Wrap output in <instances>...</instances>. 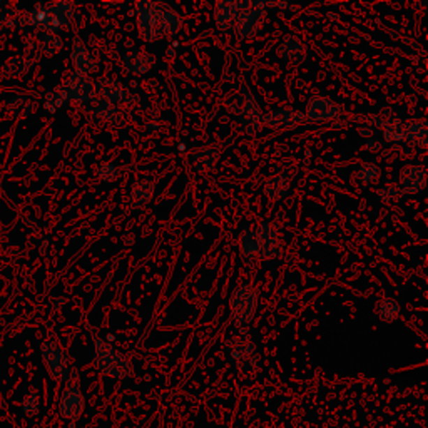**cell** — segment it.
Masks as SVG:
<instances>
[{
    "label": "cell",
    "instance_id": "cell-6",
    "mask_svg": "<svg viewBox=\"0 0 428 428\" xmlns=\"http://www.w3.org/2000/svg\"><path fill=\"white\" fill-rule=\"evenodd\" d=\"M135 17H138L139 36L144 42H156L163 37L158 17V2H151V0L135 2Z\"/></svg>",
    "mask_w": 428,
    "mask_h": 428
},
{
    "label": "cell",
    "instance_id": "cell-14",
    "mask_svg": "<svg viewBox=\"0 0 428 428\" xmlns=\"http://www.w3.org/2000/svg\"><path fill=\"white\" fill-rule=\"evenodd\" d=\"M72 64H74V72H79L82 75L96 74L99 71V61L92 56L91 50L84 44L80 37H75L72 42Z\"/></svg>",
    "mask_w": 428,
    "mask_h": 428
},
{
    "label": "cell",
    "instance_id": "cell-3",
    "mask_svg": "<svg viewBox=\"0 0 428 428\" xmlns=\"http://www.w3.org/2000/svg\"><path fill=\"white\" fill-rule=\"evenodd\" d=\"M231 318L236 326H246L253 321L258 308V291L251 285H239L231 295Z\"/></svg>",
    "mask_w": 428,
    "mask_h": 428
},
{
    "label": "cell",
    "instance_id": "cell-16",
    "mask_svg": "<svg viewBox=\"0 0 428 428\" xmlns=\"http://www.w3.org/2000/svg\"><path fill=\"white\" fill-rule=\"evenodd\" d=\"M86 111L91 114L94 119L104 121L114 127H122L126 124V117L121 109L116 108V105L109 104L108 101L101 99V97H96L91 104H87Z\"/></svg>",
    "mask_w": 428,
    "mask_h": 428
},
{
    "label": "cell",
    "instance_id": "cell-35",
    "mask_svg": "<svg viewBox=\"0 0 428 428\" xmlns=\"http://www.w3.org/2000/svg\"><path fill=\"white\" fill-rule=\"evenodd\" d=\"M378 196L383 199V201H392V199H398V198L405 196V193L400 189V186L398 184H392V186H387V188L380 189Z\"/></svg>",
    "mask_w": 428,
    "mask_h": 428
},
{
    "label": "cell",
    "instance_id": "cell-33",
    "mask_svg": "<svg viewBox=\"0 0 428 428\" xmlns=\"http://www.w3.org/2000/svg\"><path fill=\"white\" fill-rule=\"evenodd\" d=\"M20 406H22V412L27 415V417H34V415L39 413L40 410V398L37 393H29V395L24 397Z\"/></svg>",
    "mask_w": 428,
    "mask_h": 428
},
{
    "label": "cell",
    "instance_id": "cell-37",
    "mask_svg": "<svg viewBox=\"0 0 428 428\" xmlns=\"http://www.w3.org/2000/svg\"><path fill=\"white\" fill-rule=\"evenodd\" d=\"M358 134L362 135V138L370 139V138H373V134H375V129H371L370 126H365V124H363L362 127H358Z\"/></svg>",
    "mask_w": 428,
    "mask_h": 428
},
{
    "label": "cell",
    "instance_id": "cell-24",
    "mask_svg": "<svg viewBox=\"0 0 428 428\" xmlns=\"http://www.w3.org/2000/svg\"><path fill=\"white\" fill-rule=\"evenodd\" d=\"M219 159V149L216 146L202 147L193 152V161H194V169L198 172H207L216 166Z\"/></svg>",
    "mask_w": 428,
    "mask_h": 428
},
{
    "label": "cell",
    "instance_id": "cell-2",
    "mask_svg": "<svg viewBox=\"0 0 428 428\" xmlns=\"http://www.w3.org/2000/svg\"><path fill=\"white\" fill-rule=\"evenodd\" d=\"M94 340V365L103 375L111 376V378H129L134 375V368L119 350H116L111 343H108L97 334H92Z\"/></svg>",
    "mask_w": 428,
    "mask_h": 428
},
{
    "label": "cell",
    "instance_id": "cell-29",
    "mask_svg": "<svg viewBox=\"0 0 428 428\" xmlns=\"http://www.w3.org/2000/svg\"><path fill=\"white\" fill-rule=\"evenodd\" d=\"M376 315L380 316L385 323H393L398 316H400V304L393 298H383L376 304Z\"/></svg>",
    "mask_w": 428,
    "mask_h": 428
},
{
    "label": "cell",
    "instance_id": "cell-7",
    "mask_svg": "<svg viewBox=\"0 0 428 428\" xmlns=\"http://www.w3.org/2000/svg\"><path fill=\"white\" fill-rule=\"evenodd\" d=\"M67 103L79 105H87L97 97L96 82L89 75H82L79 72H71L62 87Z\"/></svg>",
    "mask_w": 428,
    "mask_h": 428
},
{
    "label": "cell",
    "instance_id": "cell-23",
    "mask_svg": "<svg viewBox=\"0 0 428 428\" xmlns=\"http://www.w3.org/2000/svg\"><path fill=\"white\" fill-rule=\"evenodd\" d=\"M405 141L417 147H427L428 144V126L425 119L420 121H408L404 124Z\"/></svg>",
    "mask_w": 428,
    "mask_h": 428
},
{
    "label": "cell",
    "instance_id": "cell-4",
    "mask_svg": "<svg viewBox=\"0 0 428 428\" xmlns=\"http://www.w3.org/2000/svg\"><path fill=\"white\" fill-rule=\"evenodd\" d=\"M84 408H86V400L80 392L79 373L71 370L69 378L66 381V388H64L61 400H59V413L62 418L75 422L82 417Z\"/></svg>",
    "mask_w": 428,
    "mask_h": 428
},
{
    "label": "cell",
    "instance_id": "cell-15",
    "mask_svg": "<svg viewBox=\"0 0 428 428\" xmlns=\"http://www.w3.org/2000/svg\"><path fill=\"white\" fill-rule=\"evenodd\" d=\"M307 122L304 114L296 111V109H276L265 114L263 117V126H268L270 129H290V127H298Z\"/></svg>",
    "mask_w": 428,
    "mask_h": 428
},
{
    "label": "cell",
    "instance_id": "cell-31",
    "mask_svg": "<svg viewBox=\"0 0 428 428\" xmlns=\"http://www.w3.org/2000/svg\"><path fill=\"white\" fill-rule=\"evenodd\" d=\"M7 111L14 119H24L32 112V104L27 97L17 96L7 105Z\"/></svg>",
    "mask_w": 428,
    "mask_h": 428
},
{
    "label": "cell",
    "instance_id": "cell-8",
    "mask_svg": "<svg viewBox=\"0 0 428 428\" xmlns=\"http://www.w3.org/2000/svg\"><path fill=\"white\" fill-rule=\"evenodd\" d=\"M345 112L340 104L326 96H313L307 105L304 119L311 124H326V122H337Z\"/></svg>",
    "mask_w": 428,
    "mask_h": 428
},
{
    "label": "cell",
    "instance_id": "cell-32",
    "mask_svg": "<svg viewBox=\"0 0 428 428\" xmlns=\"http://www.w3.org/2000/svg\"><path fill=\"white\" fill-rule=\"evenodd\" d=\"M66 103H67V99H66V96H64L62 89H57V91L49 92V94L45 96V99H44V108L47 109V111H50V112H56V111H59V109H61L62 105L66 104Z\"/></svg>",
    "mask_w": 428,
    "mask_h": 428
},
{
    "label": "cell",
    "instance_id": "cell-18",
    "mask_svg": "<svg viewBox=\"0 0 428 428\" xmlns=\"http://www.w3.org/2000/svg\"><path fill=\"white\" fill-rule=\"evenodd\" d=\"M427 184V169L423 166H406L398 176V186L405 194H415Z\"/></svg>",
    "mask_w": 428,
    "mask_h": 428
},
{
    "label": "cell",
    "instance_id": "cell-19",
    "mask_svg": "<svg viewBox=\"0 0 428 428\" xmlns=\"http://www.w3.org/2000/svg\"><path fill=\"white\" fill-rule=\"evenodd\" d=\"M276 54L279 59L288 61L295 66H300L304 59H307V45L303 44V40L298 36H285V39L281 40V44L278 45Z\"/></svg>",
    "mask_w": 428,
    "mask_h": 428
},
{
    "label": "cell",
    "instance_id": "cell-1",
    "mask_svg": "<svg viewBox=\"0 0 428 428\" xmlns=\"http://www.w3.org/2000/svg\"><path fill=\"white\" fill-rule=\"evenodd\" d=\"M25 14H27L25 24L42 32L57 34L61 31H69L72 27L75 17V3L62 0V2H52L49 6H37L32 12H25Z\"/></svg>",
    "mask_w": 428,
    "mask_h": 428
},
{
    "label": "cell",
    "instance_id": "cell-5",
    "mask_svg": "<svg viewBox=\"0 0 428 428\" xmlns=\"http://www.w3.org/2000/svg\"><path fill=\"white\" fill-rule=\"evenodd\" d=\"M40 355L50 378L57 383H66L71 375V365L62 346L56 341H44L40 346Z\"/></svg>",
    "mask_w": 428,
    "mask_h": 428
},
{
    "label": "cell",
    "instance_id": "cell-22",
    "mask_svg": "<svg viewBox=\"0 0 428 428\" xmlns=\"http://www.w3.org/2000/svg\"><path fill=\"white\" fill-rule=\"evenodd\" d=\"M236 14H238V10H236V3L233 0H218L214 7V20L219 31L233 29Z\"/></svg>",
    "mask_w": 428,
    "mask_h": 428
},
{
    "label": "cell",
    "instance_id": "cell-27",
    "mask_svg": "<svg viewBox=\"0 0 428 428\" xmlns=\"http://www.w3.org/2000/svg\"><path fill=\"white\" fill-rule=\"evenodd\" d=\"M154 183L151 179H141L134 183L133 189H131V198H133L135 206H144L152 201L154 198Z\"/></svg>",
    "mask_w": 428,
    "mask_h": 428
},
{
    "label": "cell",
    "instance_id": "cell-13",
    "mask_svg": "<svg viewBox=\"0 0 428 428\" xmlns=\"http://www.w3.org/2000/svg\"><path fill=\"white\" fill-rule=\"evenodd\" d=\"M156 62H158V59H156L154 54L144 52V50H131L121 59L122 69L129 75H134V78H139V75L147 74V72L154 69Z\"/></svg>",
    "mask_w": 428,
    "mask_h": 428
},
{
    "label": "cell",
    "instance_id": "cell-10",
    "mask_svg": "<svg viewBox=\"0 0 428 428\" xmlns=\"http://www.w3.org/2000/svg\"><path fill=\"white\" fill-rule=\"evenodd\" d=\"M266 22V12L263 8H248L236 14L235 22H233V31H235L238 39H251L263 31Z\"/></svg>",
    "mask_w": 428,
    "mask_h": 428
},
{
    "label": "cell",
    "instance_id": "cell-17",
    "mask_svg": "<svg viewBox=\"0 0 428 428\" xmlns=\"http://www.w3.org/2000/svg\"><path fill=\"white\" fill-rule=\"evenodd\" d=\"M231 357L241 371H254L258 368L256 348H254V345L248 338L246 340L239 338V340L233 341Z\"/></svg>",
    "mask_w": 428,
    "mask_h": 428
},
{
    "label": "cell",
    "instance_id": "cell-11",
    "mask_svg": "<svg viewBox=\"0 0 428 428\" xmlns=\"http://www.w3.org/2000/svg\"><path fill=\"white\" fill-rule=\"evenodd\" d=\"M256 238L260 244V256L261 260H276L281 256V241L273 224L265 221L256 228Z\"/></svg>",
    "mask_w": 428,
    "mask_h": 428
},
{
    "label": "cell",
    "instance_id": "cell-25",
    "mask_svg": "<svg viewBox=\"0 0 428 428\" xmlns=\"http://www.w3.org/2000/svg\"><path fill=\"white\" fill-rule=\"evenodd\" d=\"M381 177V169L376 163H363L357 172H355V181L362 188L370 189L378 184Z\"/></svg>",
    "mask_w": 428,
    "mask_h": 428
},
{
    "label": "cell",
    "instance_id": "cell-26",
    "mask_svg": "<svg viewBox=\"0 0 428 428\" xmlns=\"http://www.w3.org/2000/svg\"><path fill=\"white\" fill-rule=\"evenodd\" d=\"M239 249L244 260H253L260 256V244H258L256 231L253 228H244V231L239 236Z\"/></svg>",
    "mask_w": 428,
    "mask_h": 428
},
{
    "label": "cell",
    "instance_id": "cell-21",
    "mask_svg": "<svg viewBox=\"0 0 428 428\" xmlns=\"http://www.w3.org/2000/svg\"><path fill=\"white\" fill-rule=\"evenodd\" d=\"M290 186H291L290 177L283 175V172H279V175L271 176L270 179L266 181L265 186H263V191H265L266 198L271 199V201L278 202L288 196V193H290Z\"/></svg>",
    "mask_w": 428,
    "mask_h": 428
},
{
    "label": "cell",
    "instance_id": "cell-28",
    "mask_svg": "<svg viewBox=\"0 0 428 428\" xmlns=\"http://www.w3.org/2000/svg\"><path fill=\"white\" fill-rule=\"evenodd\" d=\"M37 49L40 50L42 56L45 57H54L61 52L62 49V39L57 36V34H47L42 32L39 37H37Z\"/></svg>",
    "mask_w": 428,
    "mask_h": 428
},
{
    "label": "cell",
    "instance_id": "cell-20",
    "mask_svg": "<svg viewBox=\"0 0 428 428\" xmlns=\"http://www.w3.org/2000/svg\"><path fill=\"white\" fill-rule=\"evenodd\" d=\"M158 17L163 37H176L183 27V17L179 12L164 2H158Z\"/></svg>",
    "mask_w": 428,
    "mask_h": 428
},
{
    "label": "cell",
    "instance_id": "cell-12",
    "mask_svg": "<svg viewBox=\"0 0 428 428\" xmlns=\"http://www.w3.org/2000/svg\"><path fill=\"white\" fill-rule=\"evenodd\" d=\"M96 91L97 96L101 97V99L108 101L109 104L117 105V104H133L135 101V97L131 94L127 89L122 86L121 82H117V80L114 79H108V78H101L96 82Z\"/></svg>",
    "mask_w": 428,
    "mask_h": 428
},
{
    "label": "cell",
    "instance_id": "cell-34",
    "mask_svg": "<svg viewBox=\"0 0 428 428\" xmlns=\"http://www.w3.org/2000/svg\"><path fill=\"white\" fill-rule=\"evenodd\" d=\"M97 176L103 183H114L119 177V169L114 166L112 163H104L97 171Z\"/></svg>",
    "mask_w": 428,
    "mask_h": 428
},
{
    "label": "cell",
    "instance_id": "cell-38",
    "mask_svg": "<svg viewBox=\"0 0 428 428\" xmlns=\"http://www.w3.org/2000/svg\"><path fill=\"white\" fill-rule=\"evenodd\" d=\"M156 127H158V124H151V126H147V129H156Z\"/></svg>",
    "mask_w": 428,
    "mask_h": 428
},
{
    "label": "cell",
    "instance_id": "cell-9",
    "mask_svg": "<svg viewBox=\"0 0 428 428\" xmlns=\"http://www.w3.org/2000/svg\"><path fill=\"white\" fill-rule=\"evenodd\" d=\"M239 116V126L248 135H254L261 131L263 127V114L260 104L254 99L248 87H241V111L238 112Z\"/></svg>",
    "mask_w": 428,
    "mask_h": 428
},
{
    "label": "cell",
    "instance_id": "cell-36",
    "mask_svg": "<svg viewBox=\"0 0 428 428\" xmlns=\"http://www.w3.org/2000/svg\"><path fill=\"white\" fill-rule=\"evenodd\" d=\"M363 147H365V151H368V152H380L381 151V142L375 138V135H373V138L367 139L365 146H363Z\"/></svg>",
    "mask_w": 428,
    "mask_h": 428
},
{
    "label": "cell",
    "instance_id": "cell-30",
    "mask_svg": "<svg viewBox=\"0 0 428 428\" xmlns=\"http://www.w3.org/2000/svg\"><path fill=\"white\" fill-rule=\"evenodd\" d=\"M31 66H32V62L25 61L24 57H20V56L12 57L10 61L6 62V66H3L2 75L7 79H17L31 69Z\"/></svg>",
    "mask_w": 428,
    "mask_h": 428
}]
</instances>
